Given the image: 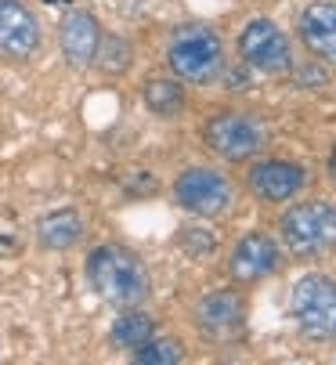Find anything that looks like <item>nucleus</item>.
I'll list each match as a JSON object with an SVG mask.
<instances>
[{
    "instance_id": "nucleus-8",
    "label": "nucleus",
    "mask_w": 336,
    "mask_h": 365,
    "mask_svg": "<svg viewBox=\"0 0 336 365\" xmlns=\"http://www.w3.org/2000/svg\"><path fill=\"white\" fill-rule=\"evenodd\" d=\"M174 199L185 214L213 221V217H224L235 206V188L213 167H188L174 181Z\"/></svg>"
},
{
    "instance_id": "nucleus-2",
    "label": "nucleus",
    "mask_w": 336,
    "mask_h": 365,
    "mask_svg": "<svg viewBox=\"0 0 336 365\" xmlns=\"http://www.w3.org/2000/svg\"><path fill=\"white\" fill-rule=\"evenodd\" d=\"M166 66L181 83H213L228 69L220 33L206 22L178 26L170 40H166Z\"/></svg>"
},
{
    "instance_id": "nucleus-17",
    "label": "nucleus",
    "mask_w": 336,
    "mask_h": 365,
    "mask_svg": "<svg viewBox=\"0 0 336 365\" xmlns=\"http://www.w3.org/2000/svg\"><path fill=\"white\" fill-rule=\"evenodd\" d=\"M94 66L105 73V76H123L131 73L134 66V43L120 33H101L98 40V51H94Z\"/></svg>"
},
{
    "instance_id": "nucleus-1",
    "label": "nucleus",
    "mask_w": 336,
    "mask_h": 365,
    "mask_svg": "<svg viewBox=\"0 0 336 365\" xmlns=\"http://www.w3.org/2000/svg\"><path fill=\"white\" fill-rule=\"evenodd\" d=\"M87 282L112 307H141L152 297V275L145 260L120 242H101L87 253Z\"/></svg>"
},
{
    "instance_id": "nucleus-9",
    "label": "nucleus",
    "mask_w": 336,
    "mask_h": 365,
    "mask_svg": "<svg viewBox=\"0 0 336 365\" xmlns=\"http://www.w3.org/2000/svg\"><path fill=\"white\" fill-rule=\"evenodd\" d=\"M282 268V246H278L268 232H246L228 260V272L239 286H257L264 279H271Z\"/></svg>"
},
{
    "instance_id": "nucleus-5",
    "label": "nucleus",
    "mask_w": 336,
    "mask_h": 365,
    "mask_svg": "<svg viewBox=\"0 0 336 365\" xmlns=\"http://www.w3.org/2000/svg\"><path fill=\"white\" fill-rule=\"evenodd\" d=\"M203 141L224 163H250L264 152L268 134H264L260 120H253L246 113H213L203 127Z\"/></svg>"
},
{
    "instance_id": "nucleus-4",
    "label": "nucleus",
    "mask_w": 336,
    "mask_h": 365,
    "mask_svg": "<svg viewBox=\"0 0 336 365\" xmlns=\"http://www.w3.org/2000/svg\"><path fill=\"white\" fill-rule=\"evenodd\" d=\"M290 315L307 340L329 344L336 336V279L322 272L304 275L290 293Z\"/></svg>"
},
{
    "instance_id": "nucleus-16",
    "label": "nucleus",
    "mask_w": 336,
    "mask_h": 365,
    "mask_svg": "<svg viewBox=\"0 0 336 365\" xmlns=\"http://www.w3.org/2000/svg\"><path fill=\"white\" fill-rule=\"evenodd\" d=\"M152 336H156V319L141 307H120L116 322H112V329H108L112 347H120V351H134Z\"/></svg>"
},
{
    "instance_id": "nucleus-13",
    "label": "nucleus",
    "mask_w": 336,
    "mask_h": 365,
    "mask_svg": "<svg viewBox=\"0 0 336 365\" xmlns=\"http://www.w3.org/2000/svg\"><path fill=\"white\" fill-rule=\"evenodd\" d=\"M297 36L307 47V55L336 66V4L332 0H315L297 19Z\"/></svg>"
},
{
    "instance_id": "nucleus-6",
    "label": "nucleus",
    "mask_w": 336,
    "mask_h": 365,
    "mask_svg": "<svg viewBox=\"0 0 336 365\" xmlns=\"http://www.w3.org/2000/svg\"><path fill=\"white\" fill-rule=\"evenodd\" d=\"M239 58L246 69L264 76H286L297 62L286 29L271 19H250L239 29Z\"/></svg>"
},
{
    "instance_id": "nucleus-19",
    "label": "nucleus",
    "mask_w": 336,
    "mask_h": 365,
    "mask_svg": "<svg viewBox=\"0 0 336 365\" xmlns=\"http://www.w3.org/2000/svg\"><path fill=\"white\" fill-rule=\"evenodd\" d=\"M300 91H318V87H325L329 83V66L325 62H293V69L286 73Z\"/></svg>"
},
{
    "instance_id": "nucleus-18",
    "label": "nucleus",
    "mask_w": 336,
    "mask_h": 365,
    "mask_svg": "<svg viewBox=\"0 0 336 365\" xmlns=\"http://www.w3.org/2000/svg\"><path fill=\"white\" fill-rule=\"evenodd\" d=\"M131 358L138 365H178V361H185V344L178 336H152L141 347H134Z\"/></svg>"
},
{
    "instance_id": "nucleus-10",
    "label": "nucleus",
    "mask_w": 336,
    "mask_h": 365,
    "mask_svg": "<svg viewBox=\"0 0 336 365\" xmlns=\"http://www.w3.org/2000/svg\"><path fill=\"white\" fill-rule=\"evenodd\" d=\"M307 185V170L293 160H257L246 174V188L271 206H282L297 199Z\"/></svg>"
},
{
    "instance_id": "nucleus-14",
    "label": "nucleus",
    "mask_w": 336,
    "mask_h": 365,
    "mask_svg": "<svg viewBox=\"0 0 336 365\" xmlns=\"http://www.w3.org/2000/svg\"><path fill=\"white\" fill-rule=\"evenodd\" d=\"M83 239V217L73 206H62V210H51L36 221V242L51 253H66Z\"/></svg>"
},
{
    "instance_id": "nucleus-12",
    "label": "nucleus",
    "mask_w": 336,
    "mask_h": 365,
    "mask_svg": "<svg viewBox=\"0 0 336 365\" xmlns=\"http://www.w3.org/2000/svg\"><path fill=\"white\" fill-rule=\"evenodd\" d=\"M98 40H101V22H98L91 11L73 8V11L62 15V22H58V47H62V58H66L73 69L94 66Z\"/></svg>"
},
{
    "instance_id": "nucleus-11",
    "label": "nucleus",
    "mask_w": 336,
    "mask_h": 365,
    "mask_svg": "<svg viewBox=\"0 0 336 365\" xmlns=\"http://www.w3.org/2000/svg\"><path fill=\"white\" fill-rule=\"evenodd\" d=\"M40 43L44 33L26 0H0V55L11 62H29Z\"/></svg>"
},
{
    "instance_id": "nucleus-15",
    "label": "nucleus",
    "mask_w": 336,
    "mask_h": 365,
    "mask_svg": "<svg viewBox=\"0 0 336 365\" xmlns=\"http://www.w3.org/2000/svg\"><path fill=\"white\" fill-rule=\"evenodd\" d=\"M141 101H145V109L159 120H174L181 109H185V101H188V91L178 76H148L141 83Z\"/></svg>"
},
{
    "instance_id": "nucleus-3",
    "label": "nucleus",
    "mask_w": 336,
    "mask_h": 365,
    "mask_svg": "<svg viewBox=\"0 0 336 365\" xmlns=\"http://www.w3.org/2000/svg\"><path fill=\"white\" fill-rule=\"evenodd\" d=\"M282 242L293 257L311 260L336 250V202L304 199L282 214Z\"/></svg>"
},
{
    "instance_id": "nucleus-21",
    "label": "nucleus",
    "mask_w": 336,
    "mask_h": 365,
    "mask_svg": "<svg viewBox=\"0 0 336 365\" xmlns=\"http://www.w3.org/2000/svg\"><path fill=\"white\" fill-rule=\"evenodd\" d=\"M329 178L336 181V152H332V160H329Z\"/></svg>"
},
{
    "instance_id": "nucleus-7",
    "label": "nucleus",
    "mask_w": 336,
    "mask_h": 365,
    "mask_svg": "<svg viewBox=\"0 0 336 365\" xmlns=\"http://www.w3.org/2000/svg\"><path fill=\"white\" fill-rule=\"evenodd\" d=\"M195 329L210 340V344H235L246 336L250 329V304L239 289L224 286V289H210L195 300Z\"/></svg>"
},
{
    "instance_id": "nucleus-20",
    "label": "nucleus",
    "mask_w": 336,
    "mask_h": 365,
    "mask_svg": "<svg viewBox=\"0 0 336 365\" xmlns=\"http://www.w3.org/2000/svg\"><path fill=\"white\" fill-rule=\"evenodd\" d=\"M213 242H217V239H213L206 228H185V232H181V246H185V253H192V257L210 253Z\"/></svg>"
}]
</instances>
